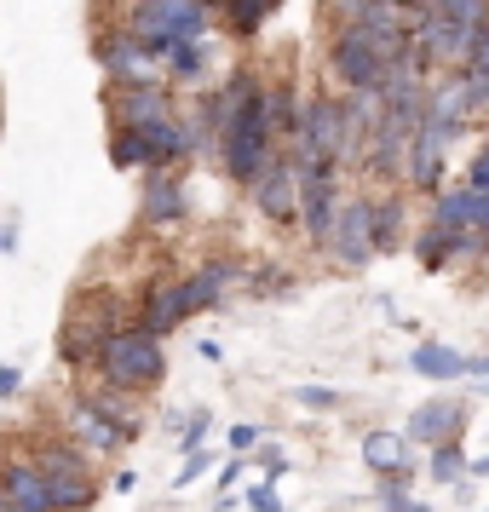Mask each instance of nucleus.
Here are the masks:
<instances>
[{
	"label": "nucleus",
	"mask_w": 489,
	"mask_h": 512,
	"mask_svg": "<svg viewBox=\"0 0 489 512\" xmlns=\"http://www.w3.org/2000/svg\"><path fill=\"white\" fill-rule=\"evenodd\" d=\"M167 374V346L162 334H150V328H116L104 351H98V380H110L121 392H150L156 380Z\"/></svg>",
	"instance_id": "nucleus-1"
},
{
	"label": "nucleus",
	"mask_w": 489,
	"mask_h": 512,
	"mask_svg": "<svg viewBox=\"0 0 489 512\" xmlns=\"http://www.w3.org/2000/svg\"><path fill=\"white\" fill-rule=\"evenodd\" d=\"M208 6L202 0H133L127 6V29L139 35L150 52H173L185 41H208Z\"/></svg>",
	"instance_id": "nucleus-2"
},
{
	"label": "nucleus",
	"mask_w": 489,
	"mask_h": 512,
	"mask_svg": "<svg viewBox=\"0 0 489 512\" xmlns=\"http://www.w3.org/2000/svg\"><path fill=\"white\" fill-rule=\"evenodd\" d=\"M328 70L346 93H380L386 87V70H392V52L380 47V35L363 24H334V41H328Z\"/></svg>",
	"instance_id": "nucleus-3"
},
{
	"label": "nucleus",
	"mask_w": 489,
	"mask_h": 512,
	"mask_svg": "<svg viewBox=\"0 0 489 512\" xmlns=\"http://www.w3.org/2000/svg\"><path fill=\"white\" fill-rule=\"evenodd\" d=\"M294 156L300 162H346L351 156V116H346V98H305V116L300 133H294Z\"/></svg>",
	"instance_id": "nucleus-4"
},
{
	"label": "nucleus",
	"mask_w": 489,
	"mask_h": 512,
	"mask_svg": "<svg viewBox=\"0 0 489 512\" xmlns=\"http://www.w3.org/2000/svg\"><path fill=\"white\" fill-rule=\"evenodd\" d=\"M93 52H98V64H104V75H110L116 87H156V81H167L162 52H150L127 24L110 29V35H98Z\"/></svg>",
	"instance_id": "nucleus-5"
},
{
	"label": "nucleus",
	"mask_w": 489,
	"mask_h": 512,
	"mask_svg": "<svg viewBox=\"0 0 489 512\" xmlns=\"http://www.w3.org/2000/svg\"><path fill=\"white\" fill-rule=\"evenodd\" d=\"M340 208V162H300V225L317 248H328Z\"/></svg>",
	"instance_id": "nucleus-6"
},
{
	"label": "nucleus",
	"mask_w": 489,
	"mask_h": 512,
	"mask_svg": "<svg viewBox=\"0 0 489 512\" xmlns=\"http://www.w3.org/2000/svg\"><path fill=\"white\" fill-rule=\"evenodd\" d=\"M248 196H254L259 219L294 225L300 219V156H271V167L248 185Z\"/></svg>",
	"instance_id": "nucleus-7"
},
{
	"label": "nucleus",
	"mask_w": 489,
	"mask_h": 512,
	"mask_svg": "<svg viewBox=\"0 0 489 512\" xmlns=\"http://www.w3.org/2000/svg\"><path fill=\"white\" fill-rule=\"evenodd\" d=\"M328 254L340 259V265H351V271H363L380 248H374V202H346L340 208V219H334V236H328Z\"/></svg>",
	"instance_id": "nucleus-8"
},
{
	"label": "nucleus",
	"mask_w": 489,
	"mask_h": 512,
	"mask_svg": "<svg viewBox=\"0 0 489 512\" xmlns=\"http://www.w3.org/2000/svg\"><path fill=\"white\" fill-rule=\"evenodd\" d=\"M185 213H190L185 179H179L173 167H150V173H144V196H139V219L156 225V231H167V225H179Z\"/></svg>",
	"instance_id": "nucleus-9"
},
{
	"label": "nucleus",
	"mask_w": 489,
	"mask_h": 512,
	"mask_svg": "<svg viewBox=\"0 0 489 512\" xmlns=\"http://www.w3.org/2000/svg\"><path fill=\"white\" fill-rule=\"evenodd\" d=\"M64 426H70V438L81 443V449H93V455H116L127 438H139L133 426H121V420H110L104 409H93L87 397H75L70 409H64Z\"/></svg>",
	"instance_id": "nucleus-10"
},
{
	"label": "nucleus",
	"mask_w": 489,
	"mask_h": 512,
	"mask_svg": "<svg viewBox=\"0 0 489 512\" xmlns=\"http://www.w3.org/2000/svg\"><path fill=\"white\" fill-rule=\"evenodd\" d=\"M190 323V300H185V277L179 282H167L156 277L150 288H144V300H139V328H150V334H173V328H185Z\"/></svg>",
	"instance_id": "nucleus-11"
},
{
	"label": "nucleus",
	"mask_w": 489,
	"mask_h": 512,
	"mask_svg": "<svg viewBox=\"0 0 489 512\" xmlns=\"http://www.w3.org/2000/svg\"><path fill=\"white\" fill-rule=\"evenodd\" d=\"M173 116V87L156 81V87H116L110 93V121L116 127H150V121Z\"/></svg>",
	"instance_id": "nucleus-12"
},
{
	"label": "nucleus",
	"mask_w": 489,
	"mask_h": 512,
	"mask_svg": "<svg viewBox=\"0 0 489 512\" xmlns=\"http://www.w3.org/2000/svg\"><path fill=\"white\" fill-rule=\"evenodd\" d=\"M144 139H150V167H179V162H190V156L202 150L196 121H185L179 110L162 116V121H150V127H144Z\"/></svg>",
	"instance_id": "nucleus-13"
},
{
	"label": "nucleus",
	"mask_w": 489,
	"mask_h": 512,
	"mask_svg": "<svg viewBox=\"0 0 489 512\" xmlns=\"http://www.w3.org/2000/svg\"><path fill=\"white\" fill-rule=\"evenodd\" d=\"M415 443H426V449H438V443H455L466 432V403H455V397H432V403H420L415 415H409V426H403Z\"/></svg>",
	"instance_id": "nucleus-14"
},
{
	"label": "nucleus",
	"mask_w": 489,
	"mask_h": 512,
	"mask_svg": "<svg viewBox=\"0 0 489 512\" xmlns=\"http://www.w3.org/2000/svg\"><path fill=\"white\" fill-rule=\"evenodd\" d=\"M443 231H461V236H484L489 225V190L461 185V190H438V208H432Z\"/></svg>",
	"instance_id": "nucleus-15"
},
{
	"label": "nucleus",
	"mask_w": 489,
	"mask_h": 512,
	"mask_svg": "<svg viewBox=\"0 0 489 512\" xmlns=\"http://www.w3.org/2000/svg\"><path fill=\"white\" fill-rule=\"evenodd\" d=\"M0 489L18 512H52V478L35 461H12L0 472Z\"/></svg>",
	"instance_id": "nucleus-16"
},
{
	"label": "nucleus",
	"mask_w": 489,
	"mask_h": 512,
	"mask_svg": "<svg viewBox=\"0 0 489 512\" xmlns=\"http://www.w3.org/2000/svg\"><path fill=\"white\" fill-rule=\"evenodd\" d=\"M484 248V236H461V231H443L438 219H426V231L415 236V259L426 265V271H443L449 259L461 254H478Z\"/></svg>",
	"instance_id": "nucleus-17"
},
{
	"label": "nucleus",
	"mask_w": 489,
	"mask_h": 512,
	"mask_svg": "<svg viewBox=\"0 0 489 512\" xmlns=\"http://www.w3.org/2000/svg\"><path fill=\"white\" fill-rule=\"evenodd\" d=\"M236 277H242V265H236V259H208V265H196V271L185 277L190 317H196V311H213V305L225 300V288H231Z\"/></svg>",
	"instance_id": "nucleus-18"
},
{
	"label": "nucleus",
	"mask_w": 489,
	"mask_h": 512,
	"mask_svg": "<svg viewBox=\"0 0 489 512\" xmlns=\"http://www.w3.org/2000/svg\"><path fill=\"white\" fill-rule=\"evenodd\" d=\"M409 432H369L363 438V461H369V472H380V478H409L415 472V449H409Z\"/></svg>",
	"instance_id": "nucleus-19"
},
{
	"label": "nucleus",
	"mask_w": 489,
	"mask_h": 512,
	"mask_svg": "<svg viewBox=\"0 0 489 512\" xmlns=\"http://www.w3.org/2000/svg\"><path fill=\"white\" fill-rule=\"evenodd\" d=\"M29 461L41 466L47 478H93V449H81L75 438H47L35 443V455Z\"/></svg>",
	"instance_id": "nucleus-20"
},
{
	"label": "nucleus",
	"mask_w": 489,
	"mask_h": 512,
	"mask_svg": "<svg viewBox=\"0 0 489 512\" xmlns=\"http://www.w3.org/2000/svg\"><path fill=\"white\" fill-rule=\"evenodd\" d=\"M409 369H415L420 380H461L466 374V351L443 346V340H420L415 357H409Z\"/></svg>",
	"instance_id": "nucleus-21"
},
{
	"label": "nucleus",
	"mask_w": 489,
	"mask_h": 512,
	"mask_svg": "<svg viewBox=\"0 0 489 512\" xmlns=\"http://www.w3.org/2000/svg\"><path fill=\"white\" fill-rule=\"evenodd\" d=\"M265 110H271L277 139H294V133H300L305 104H300V93H294V81H265Z\"/></svg>",
	"instance_id": "nucleus-22"
},
{
	"label": "nucleus",
	"mask_w": 489,
	"mask_h": 512,
	"mask_svg": "<svg viewBox=\"0 0 489 512\" xmlns=\"http://www.w3.org/2000/svg\"><path fill=\"white\" fill-rule=\"evenodd\" d=\"M282 0H225V12H219V18H225V29H231L236 41H254L259 29L271 24V12H277Z\"/></svg>",
	"instance_id": "nucleus-23"
},
{
	"label": "nucleus",
	"mask_w": 489,
	"mask_h": 512,
	"mask_svg": "<svg viewBox=\"0 0 489 512\" xmlns=\"http://www.w3.org/2000/svg\"><path fill=\"white\" fill-rule=\"evenodd\" d=\"M110 167H116V173L150 167V139H144V127H116V133H110Z\"/></svg>",
	"instance_id": "nucleus-24"
},
{
	"label": "nucleus",
	"mask_w": 489,
	"mask_h": 512,
	"mask_svg": "<svg viewBox=\"0 0 489 512\" xmlns=\"http://www.w3.org/2000/svg\"><path fill=\"white\" fill-rule=\"evenodd\" d=\"M81 397H87L93 409H104L110 420H121V426H133V432H139V415H133V403H127L133 392H121V386H110V380H93Z\"/></svg>",
	"instance_id": "nucleus-25"
},
{
	"label": "nucleus",
	"mask_w": 489,
	"mask_h": 512,
	"mask_svg": "<svg viewBox=\"0 0 489 512\" xmlns=\"http://www.w3.org/2000/svg\"><path fill=\"white\" fill-rule=\"evenodd\" d=\"M98 484L93 478H52V512H93Z\"/></svg>",
	"instance_id": "nucleus-26"
},
{
	"label": "nucleus",
	"mask_w": 489,
	"mask_h": 512,
	"mask_svg": "<svg viewBox=\"0 0 489 512\" xmlns=\"http://www.w3.org/2000/svg\"><path fill=\"white\" fill-rule=\"evenodd\" d=\"M167 64V81H202L208 75V41H185L162 58Z\"/></svg>",
	"instance_id": "nucleus-27"
},
{
	"label": "nucleus",
	"mask_w": 489,
	"mask_h": 512,
	"mask_svg": "<svg viewBox=\"0 0 489 512\" xmlns=\"http://www.w3.org/2000/svg\"><path fill=\"white\" fill-rule=\"evenodd\" d=\"M397 236H403V202L386 196V202H374V248H380V254H392Z\"/></svg>",
	"instance_id": "nucleus-28"
},
{
	"label": "nucleus",
	"mask_w": 489,
	"mask_h": 512,
	"mask_svg": "<svg viewBox=\"0 0 489 512\" xmlns=\"http://www.w3.org/2000/svg\"><path fill=\"white\" fill-rule=\"evenodd\" d=\"M466 472H472V461H466L461 438H455V443H438V449H432V484H455V478H466Z\"/></svg>",
	"instance_id": "nucleus-29"
},
{
	"label": "nucleus",
	"mask_w": 489,
	"mask_h": 512,
	"mask_svg": "<svg viewBox=\"0 0 489 512\" xmlns=\"http://www.w3.org/2000/svg\"><path fill=\"white\" fill-rule=\"evenodd\" d=\"M426 12H438V18H455V24H472V29H484V24H489V0H426Z\"/></svg>",
	"instance_id": "nucleus-30"
},
{
	"label": "nucleus",
	"mask_w": 489,
	"mask_h": 512,
	"mask_svg": "<svg viewBox=\"0 0 489 512\" xmlns=\"http://www.w3.org/2000/svg\"><path fill=\"white\" fill-rule=\"evenodd\" d=\"M461 75L472 81V93L489 104V24L478 29V41H472V58H466V70H461Z\"/></svg>",
	"instance_id": "nucleus-31"
},
{
	"label": "nucleus",
	"mask_w": 489,
	"mask_h": 512,
	"mask_svg": "<svg viewBox=\"0 0 489 512\" xmlns=\"http://www.w3.org/2000/svg\"><path fill=\"white\" fill-rule=\"evenodd\" d=\"M248 512H282V495H277V478H259V484H248Z\"/></svg>",
	"instance_id": "nucleus-32"
},
{
	"label": "nucleus",
	"mask_w": 489,
	"mask_h": 512,
	"mask_svg": "<svg viewBox=\"0 0 489 512\" xmlns=\"http://www.w3.org/2000/svg\"><path fill=\"white\" fill-rule=\"evenodd\" d=\"M208 466H213V449H190L185 466H179V478H173V489H190L202 472H208Z\"/></svg>",
	"instance_id": "nucleus-33"
},
{
	"label": "nucleus",
	"mask_w": 489,
	"mask_h": 512,
	"mask_svg": "<svg viewBox=\"0 0 489 512\" xmlns=\"http://www.w3.org/2000/svg\"><path fill=\"white\" fill-rule=\"evenodd\" d=\"M294 403L323 415V409H334V403H340V392H334V386H300V392H294Z\"/></svg>",
	"instance_id": "nucleus-34"
},
{
	"label": "nucleus",
	"mask_w": 489,
	"mask_h": 512,
	"mask_svg": "<svg viewBox=\"0 0 489 512\" xmlns=\"http://www.w3.org/2000/svg\"><path fill=\"white\" fill-rule=\"evenodd\" d=\"M380 507L386 512H426V501H409V495H403V478H392V484L380 489Z\"/></svg>",
	"instance_id": "nucleus-35"
},
{
	"label": "nucleus",
	"mask_w": 489,
	"mask_h": 512,
	"mask_svg": "<svg viewBox=\"0 0 489 512\" xmlns=\"http://www.w3.org/2000/svg\"><path fill=\"white\" fill-rule=\"evenodd\" d=\"M208 432H213V415L202 409V415L185 420V438H179V449H185V455H190V449H202V443H208Z\"/></svg>",
	"instance_id": "nucleus-36"
},
{
	"label": "nucleus",
	"mask_w": 489,
	"mask_h": 512,
	"mask_svg": "<svg viewBox=\"0 0 489 512\" xmlns=\"http://www.w3.org/2000/svg\"><path fill=\"white\" fill-rule=\"evenodd\" d=\"M466 185H478V190H489V139H484V150L466 162Z\"/></svg>",
	"instance_id": "nucleus-37"
},
{
	"label": "nucleus",
	"mask_w": 489,
	"mask_h": 512,
	"mask_svg": "<svg viewBox=\"0 0 489 512\" xmlns=\"http://www.w3.org/2000/svg\"><path fill=\"white\" fill-rule=\"evenodd\" d=\"M18 392H24V374L12 369V363H0V403H12Z\"/></svg>",
	"instance_id": "nucleus-38"
},
{
	"label": "nucleus",
	"mask_w": 489,
	"mask_h": 512,
	"mask_svg": "<svg viewBox=\"0 0 489 512\" xmlns=\"http://www.w3.org/2000/svg\"><path fill=\"white\" fill-rule=\"evenodd\" d=\"M254 443H259V426H231V449L236 455H248Z\"/></svg>",
	"instance_id": "nucleus-39"
},
{
	"label": "nucleus",
	"mask_w": 489,
	"mask_h": 512,
	"mask_svg": "<svg viewBox=\"0 0 489 512\" xmlns=\"http://www.w3.org/2000/svg\"><path fill=\"white\" fill-rule=\"evenodd\" d=\"M466 374H472V380H489V357L484 351H466Z\"/></svg>",
	"instance_id": "nucleus-40"
},
{
	"label": "nucleus",
	"mask_w": 489,
	"mask_h": 512,
	"mask_svg": "<svg viewBox=\"0 0 489 512\" xmlns=\"http://www.w3.org/2000/svg\"><path fill=\"white\" fill-rule=\"evenodd\" d=\"M236 478H242V455H236V461H225V466H219V489H231Z\"/></svg>",
	"instance_id": "nucleus-41"
},
{
	"label": "nucleus",
	"mask_w": 489,
	"mask_h": 512,
	"mask_svg": "<svg viewBox=\"0 0 489 512\" xmlns=\"http://www.w3.org/2000/svg\"><path fill=\"white\" fill-rule=\"evenodd\" d=\"M282 472H288V461H282L277 449H265V478H282Z\"/></svg>",
	"instance_id": "nucleus-42"
},
{
	"label": "nucleus",
	"mask_w": 489,
	"mask_h": 512,
	"mask_svg": "<svg viewBox=\"0 0 489 512\" xmlns=\"http://www.w3.org/2000/svg\"><path fill=\"white\" fill-rule=\"evenodd\" d=\"M133 484H139V478H133V472H127V466H121L116 478H110V489H116V495H127V489H133Z\"/></svg>",
	"instance_id": "nucleus-43"
},
{
	"label": "nucleus",
	"mask_w": 489,
	"mask_h": 512,
	"mask_svg": "<svg viewBox=\"0 0 489 512\" xmlns=\"http://www.w3.org/2000/svg\"><path fill=\"white\" fill-rule=\"evenodd\" d=\"M0 248H18V225H0Z\"/></svg>",
	"instance_id": "nucleus-44"
},
{
	"label": "nucleus",
	"mask_w": 489,
	"mask_h": 512,
	"mask_svg": "<svg viewBox=\"0 0 489 512\" xmlns=\"http://www.w3.org/2000/svg\"><path fill=\"white\" fill-rule=\"evenodd\" d=\"M472 478H489V455L484 461H472Z\"/></svg>",
	"instance_id": "nucleus-45"
},
{
	"label": "nucleus",
	"mask_w": 489,
	"mask_h": 512,
	"mask_svg": "<svg viewBox=\"0 0 489 512\" xmlns=\"http://www.w3.org/2000/svg\"><path fill=\"white\" fill-rule=\"evenodd\" d=\"M202 6H208V12H225V0H202Z\"/></svg>",
	"instance_id": "nucleus-46"
},
{
	"label": "nucleus",
	"mask_w": 489,
	"mask_h": 512,
	"mask_svg": "<svg viewBox=\"0 0 489 512\" xmlns=\"http://www.w3.org/2000/svg\"><path fill=\"white\" fill-rule=\"evenodd\" d=\"M397 6H415V12H420V6H426V0H397Z\"/></svg>",
	"instance_id": "nucleus-47"
}]
</instances>
